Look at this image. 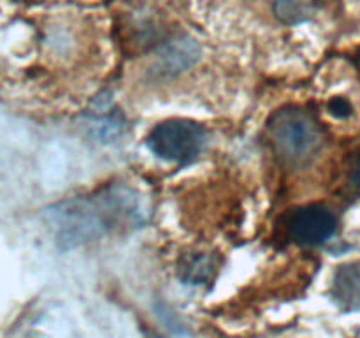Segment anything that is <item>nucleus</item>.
Listing matches in <instances>:
<instances>
[{
	"label": "nucleus",
	"instance_id": "423d86ee",
	"mask_svg": "<svg viewBox=\"0 0 360 338\" xmlns=\"http://www.w3.org/2000/svg\"><path fill=\"white\" fill-rule=\"evenodd\" d=\"M197 55H199V48L195 41L190 37L174 39L158 53V69L164 70L165 74L179 73L192 65L197 60Z\"/></svg>",
	"mask_w": 360,
	"mask_h": 338
},
{
	"label": "nucleus",
	"instance_id": "7ed1b4c3",
	"mask_svg": "<svg viewBox=\"0 0 360 338\" xmlns=\"http://www.w3.org/2000/svg\"><path fill=\"white\" fill-rule=\"evenodd\" d=\"M206 144V130L192 120L172 118L158 123L148 134V146L165 161L188 164Z\"/></svg>",
	"mask_w": 360,
	"mask_h": 338
},
{
	"label": "nucleus",
	"instance_id": "0eeeda50",
	"mask_svg": "<svg viewBox=\"0 0 360 338\" xmlns=\"http://www.w3.org/2000/svg\"><path fill=\"white\" fill-rule=\"evenodd\" d=\"M218 270L217 259L207 252H192L186 254L179 261V278L185 284L200 285L210 282Z\"/></svg>",
	"mask_w": 360,
	"mask_h": 338
},
{
	"label": "nucleus",
	"instance_id": "1a4fd4ad",
	"mask_svg": "<svg viewBox=\"0 0 360 338\" xmlns=\"http://www.w3.org/2000/svg\"><path fill=\"white\" fill-rule=\"evenodd\" d=\"M329 111L333 113L334 116H348L352 113V104L345 97H334L333 101L329 102Z\"/></svg>",
	"mask_w": 360,
	"mask_h": 338
},
{
	"label": "nucleus",
	"instance_id": "f03ea898",
	"mask_svg": "<svg viewBox=\"0 0 360 338\" xmlns=\"http://www.w3.org/2000/svg\"><path fill=\"white\" fill-rule=\"evenodd\" d=\"M269 137L274 151L290 164L304 162L320 146L315 118L299 108H283L274 113L269 120Z\"/></svg>",
	"mask_w": 360,
	"mask_h": 338
},
{
	"label": "nucleus",
	"instance_id": "9d476101",
	"mask_svg": "<svg viewBox=\"0 0 360 338\" xmlns=\"http://www.w3.org/2000/svg\"><path fill=\"white\" fill-rule=\"evenodd\" d=\"M357 180H359V183H360V169H359V175H357Z\"/></svg>",
	"mask_w": 360,
	"mask_h": 338
},
{
	"label": "nucleus",
	"instance_id": "20e7f679",
	"mask_svg": "<svg viewBox=\"0 0 360 338\" xmlns=\"http://www.w3.org/2000/svg\"><path fill=\"white\" fill-rule=\"evenodd\" d=\"M290 238L299 245H322L338 229L336 215L323 204L295 208L287 222Z\"/></svg>",
	"mask_w": 360,
	"mask_h": 338
},
{
	"label": "nucleus",
	"instance_id": "6e6552de",
	"mask_svg": "<svg viewBox=\"0 0 360 338\" xmlns=\"http://www.w3.org/2000/svg\"><path fill=\"white\" fill-rule=\"evenodd\" d=\"M320 0H271L273 13L285 25L302 23L315 14Z\"/></svg>",
	"mask_w": 360,
	"mask_h": 338
},
{
	"label": "nucleus",
	"instance_id": "39448f33",
	"mask_svg": "<svg viewBox=\"0 0 360 338\" xmlns=\"http://www.w3.org/2000/svg\"><path fill=\"white\" fill-rule=\"evenodd\" d=\"M333 298L348 312H360V261L341 264L333 282Z\"/></svg>",
	"mask_w": 360,
	"mask_h": 338
},
{
	"label": "nucleus",
	"instance_id": "f257e3e1",
	"mask_svg": "<svg viewBox=\"0 0 360 338\" xmlns=\"http://www.w3.org/2000/svg\"><path fill=\"white\" fill-rule=\"evenodd\" d=\"M129 190H109L94 199L65 203L55 211L58 238L70 245L74 242L95 238L118 220H129L136 213Z\"/></svg>",
	"mask_w": 360,
	"mask_h": 338
}]
</instances>
